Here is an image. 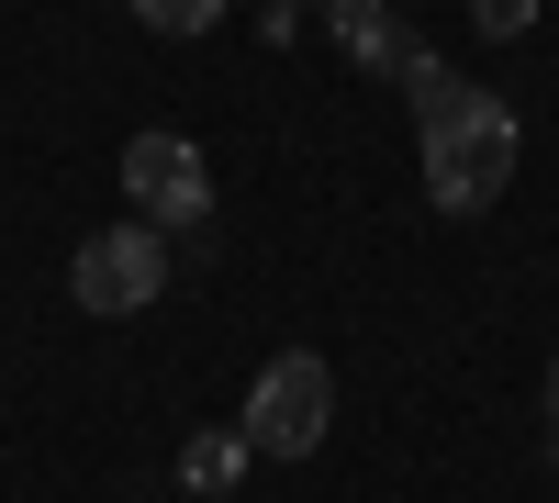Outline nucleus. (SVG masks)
I'll return each instance as SVG.
<instances>
[{
  "label": "nucleus",
  "instance_id": "nucleus-9",
  "mask_svg": "<svg viewBox=\"0 0 559 503\" xmlns=\"http://www.w3.org/2000/svg\"><path fill=\"white\" fill-rule=\"evenodd\" d=\"M548 426H559V358H548Z\"/></svg>",
  "mask_w": 559,
  "mask_h": 503
},
{
  "label": "nucleus",
  "instance_id": "nucleus-4",
  "mask_svg": "<svg viewBox=\"0 0 559 503\" xmlns=\"http://www.w3.org/2000/svg\"><path fill=\"white\" fill-rule=\"evenodd\" d=\"M123 191L146 202V224H202V213H213V168H202V146H191V134L146 123V134L123 146Z\"/></svg>",
  "mask_w": 559,
  "mask_h": 503
},
{
  "label": "nucleus",
  "instance_id": "nucleus-2",
  "mask_svg": "<svg viewBox=\"0 0 559 503\" xmlns=\"http://www.w3.org/2000/svg\"><path fill=\"white\" fill-rule=\"evenodd\" d=\"M324 426H336V370H324L313 347H280L247 381V447L258 459H313Z\"/></svg>",
  "mask_w": 559,
  "mask_h": 503
},
{
  "label": "nucleus",
  "instance_id": "nucleus-1",
  "mask_svg": "<svg viewBox=\"0 0 559 503\" xmlns=\"http://www.w3.org/2000/svg\"><path fill=\"white\" fill-rule=\"evenodd\" d=\"M515 157H526V134H515V112H503L492 89H448L426 112V202L437 213H492Z\"/></svg>",
  "mask_w": 559,
  "mask_h": 503
},
{
  "label": "nucleus",
  "instance_id": "nucleus-8",
  "mask_svg": "<svg viewBox=\"0 0 559 503\" xmlns=\"http://www.w3.org/2000/svg\"><path fill=\"white\" fill-rule=\"evenodd\" d=\"M537 23V0H471V34H492V45H515Z\"/></svg>",
  "mask_w": 559,
  "mask_h": 503
},
{
  "label": "nucleus",
  "instance_id": "nucleus-6",
  "mask_svg": "<svg viewBox=\"0 0 559 503\" xmlns=\"http://www.w3.org/2000/svg\"><path fill=\"white\" fill-rule=\"evenodd\" d=\"M247 459H258L247 426H236V436H213V426H202L191 447H179V481H191V503H202V492H236V470H247Z\"/></svg>",
  "mask_w": 559,
  "mask_h": 503
},
{
  "label": "nucleus",
  "instance_id": "nucleus-3",
  "mask_svg": "<svg viewBox=\"0 0 559 503\" xmlns=\"http://www.w3.org/2000/svg\"><path fill=\"white\" fill-rule=\"evenodd\" d=\"M68 291H79V313H146L168 291V236L157 224H102L68 258Z\"/></svg>",
  "mask_w": 559,
  "mask_h": 503
},
{
  "label": "nucleus",
  "instance_id": "nucleus-5",
  "mask_svg": "<svg viewBox=\"0 0 559 503\" xmlns=\"http://www.w3.org/2000/svg\"><path fill=\"white\" fill-rule=\"evenodd\" d=\"M324 12H336V45H347V57L358 68H392L403 79V57H414V34L381 12V0H324Z\"/></svg>",
  "mask_w": 559,
  "mask_h": 503
},
{
  "label": "nucleus",
  "instance_id": "nucleus-7",
  "mask_svg": "<svg viewBox=\"0 0 559 503\" xmlns=\"http://www.w3.org/2000/svg\"><path fill=\"white\" fill-rule=\"evenodd\" d=\"M213 12H224V0H134L146 34H213Z\"/></svg>",
  "mask_w": 559,
  "mask_h": 503
},
{
  "label": "nucleus",
  "instance_id": "nucleus-10",
  "mask_svg": "<svg viewBox=\"0 0 559 503\" xmlns=\"http://www.w3.org/2000/svg\"><path fill=\"white\" fill-rule=\"evenodd\" d=\"M202 503H236V492H202Z\"/></svg>",
  "mask_w": 559,
  "mask_h": 503
}]
</instances>
